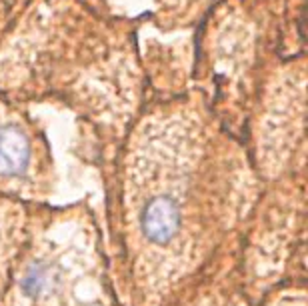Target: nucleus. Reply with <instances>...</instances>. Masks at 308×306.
<instances>
[{"label": "nucleus", "instance_id": "nucleus-2", "mask_svg": "<svg viewBox=\"0 0 308 306\" xmlns=\"http://www.w3.org/2000/svg\"><path fill=\"white\" fill-rule=\"evenodd\" d=\"M140 228L150 242L166 244L180 228V210L176 202L168 196L152 198L140 214Z\"/></svg>", "mask_w": 308, "mask_h": 306}, {"label": "nucleus", "instance_id": "nucleus-1", "mask_svg": "<svg viewBox=\"0 0 308 306\" xmlns=\"http://www.w3.org/2000/svg\"><path fill=\"white\" fill-rule=\"evenodd\" d=\"M36 134L8 104L0 102V180L24 178L36 156Z\"/></svg>", "mask_w": 308, "mask_h": 306}]
</instances>
